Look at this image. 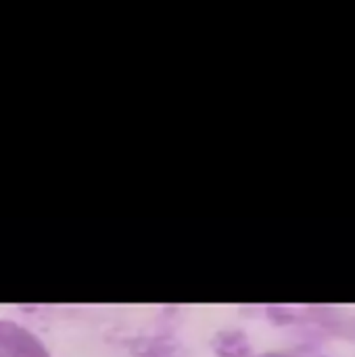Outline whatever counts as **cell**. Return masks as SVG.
<instances>
[{
	"label": "cell",
	"instance_id": "7a4b0ae2",
	"mask_svg": "<svg viewBox=\"0 0 355 357\" xmlns=\"http://www.w3.org/2000/svg\"><path fill=\"white\" fill-rule=\"evenodd\" d=\"M259 357H312V356H297V354H266Z\"/></svg>",
	"mask_w": 355,
	"mask_h": 357
},
{
	"label": "cell",
	"instance_id": "6da1fadb",
	"mask_svg": "<svg viewBox=\"0 0 355 357\" xmlns=\"http://www.w3.org/2000/svg\"><path fill=\"white\" fill-rule=\"evenodd\" d=\"M0 357H50V354L27 328L0 320Z\"/></svg>",
	"mask_w": 355,
	"mask_h": 357
}]
</instances>
